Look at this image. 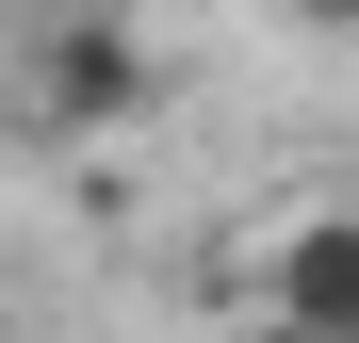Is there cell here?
I'll use <instances>...</instances> for the list:
<instances>
[{
    "label": "cell",
    "mask_w": 359,
    "mask_h": 343,
    "mask_svg": "<svg viewBox=\"0 0 359 343\" xmlns=\"http://www.w3.org/2000/svg\"><path fill=\"white\" fill-rule=\"evenodd\" d=\"M163 114V49L131 0H33L17 49H0V131L17 147H114V131H147Z\"/></svg>",
    "instance_id": "6da1fadb"
},
{
    "label": "cell",
    "mask_w": 359,
    "mask_h": 343,
    "mask_svg": "<svg viewBox=\"0 0 359 343\" xmlns=\"http://www.w3.org/2000/svg\"><path fill=\"white\" fill-rule=\"evenodd\" d=\"M262 343H359V196H294L245 262Z\"/></svg>",
    "instance_id": "7a4b0ae2"
},
{
    "label": "cell",
    "mask_w": 359,
    "mask_h": 343,
    "mask_svg": "<svg viewBox=\"0 0 359 343\" xmlns=\"http://www.w3.org/2000/svg\"><path fill=\"white\" fill-rule=\"evenodd\" d=\"M294 33H327V49H359V0H278Z\"/></svg>",
    "instance_id": "3957f363"
},
{
    "label": "cell",
    "mask_w": 359,
    "mask_h": 343,
    "mask_svg": "<svg viewBox=\"0 0 359 343\" xmlns=\"http://www.w3.org/2000/svg\"><path fill=\"white\" fill-rule=\"evenodd\" d=\"M0 343H33V327H17V311H0Z\"/></svg>",
    "instance_id": "277c9868"
}]
</instances>
